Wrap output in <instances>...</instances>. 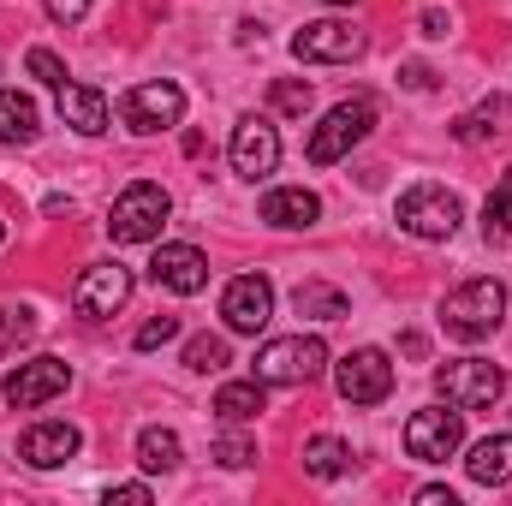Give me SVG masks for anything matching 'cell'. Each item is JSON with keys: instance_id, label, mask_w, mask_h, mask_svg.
Instances as JSON below:
<instances>
[{"instance_id": "obj_26", "label": "cell", "mask_w": 512, "mask_h": 506, "mask_svg": "<svg viewBox=\"0 0 512 506\" xmlns=\"http://www.w3.org/2000/svg\"><path fill=\"white\" fill-rule=\"evenodd\" d=\"M221 364H227V340H221V334H197V340L185 346V370L209 376V370H221Z\"/></svg>"}, {"instance_id": "obj_24", "label": "cell", "mask_w": 512, "mask_h": 506, "mask_svg": "<svg viewBox=\"0 0 512 506\" xmlns=\"http://www.w3.org/2000/svg\"><path fill=\"white\" fill-rule=\"evenodd\" d=\"M179 459H185V447H179L173 429H143V435H137V465H143V471H173Z\"/></svg>"}, {"instance_id": "obj_22", "label": "cell", "mask_w": 512, "mask_h": 506, "mask_svg": "<svg viewBox=\"0 0 512 506\" xmlns=\"http://www.w3.org/2000/svg\"><path fill=\"white\" fill-rule=\"evenodd\" d=\"M256 411H262V381H227L221 393H215V417L221 423H251Z\"/></svg>"}, {"instance_id": "obj_9", "label": "cell", "mask_w": 512, "mask_h": 506, "mask_svg": "<svg viewBox=\"0 0 512 506\" xmlns=\"http://www.w3.org/2000/svg\"><path fill=\"white\" fill-rule=\"evenodd\" d=\"M334 387H340L346 405H382L387 393H393V364H387V352L382 346H358V352H346L340 370H334Z\"/></svg>"}, {"instance_id": "obj_19", "label": "cell", "mask_w": 512, "mask_h": 506, "mask_svg": "<svg viewBox=\"0 0 512 506\" xmlns=\"http://www.w3.org/2000/svg\"><path fill=\"white\" fill-rule=\"evenodd\" d=\"M465 471H471V483H483V489L512 483V435H483V441L471 447Z\"/></svg>"}, {"instance_id": "obj_30", "label": "cell", "mask_w": 512, "mask_h": 506, "mask_svg": "<svg viewBox=\"0 0 512 506\" xmlns=\"http://www.w3.org/2000/svg\"><path fill=\"white\" fill-rule=\"evenodd\" d=\"M24 66H30V78H42V84H54V90L66 84V60H60V54H48V48H30V54H24Z\"/></svg>"}, {"instance_id": "obj_6", "label": "cell", "mask_w": 512, "mask_h": 506, "mask_svg": "<svg viewBox=\"0 0 512 506\" xmlns=\"http://www.w3.org/2000/svg\"><path fill=\"white\" fill-rule=\"evenodd\" d=\"M465 447V411L459 405H429L405 423V453L423 465H447Z\"/></svg>"}, {"instance_id": "obj_8", "label": "cell", "mask_w": 512, "mask_h": 506, "mask_svg": "<svg viewBox=\"0 0 512 506\" xmlns=\"http://www.w3.org/2000/svg\"><path fill=\"white\" fill-rule=\"evenodd\" d=\"M120 120L126 131H167L185 120V90L167 84V78H149V84H131L120 96Z\"/></svg>"}, {"instance_id": "obj_5", "label": "cell", "mask_w": 512, "mask_h": 506, "mask_svg": "<svg viewBox=\"0 0 512 506\" xmlns=\"http://www.w3.org/2000/svg\"><path fill=\"white\" fill-rule=\"evenodd\" d=\"M376 126V102L370 96H352V102H340V108H328V120L310 131V143H304V155L316 161V167H334L352 143H364Z\"/></svg>"}, {"instance_id": "obj_2", "label": "cell", "mask_w": 512, "mask_h": 506, "mask_svg": "<svg viewBox=\"0 0 512 506\" xmlns=\"http://www.w3.org/2000/svg\"><path fill=\"white\" fill-rule=\"evenodd\" d=\"M167 215H173V197L155 179H131L108 209V233H114V245H149V239H161Z\"/></svg>"}, {"instance_id": "obj_7", "label": "cell", "mask_w": 512, "mask_h": 506, "mask_svg": "<svg viewBox=\"0 0 512 506\" xmlns=\"http://www.w3.org/2000/svg\"><path fill=\"white\" fill-rule=\"evenodd\" d=\"M435 387H441V399L459 405V411H489V405L507 393V370L489 364V358H459V364H447V370L435 376Z\"/></svg>"}, {"instance_id": "obj_33", "label": "cell", "mask_w": 512, "mask_h": 506, "mask_svg": "<svg viewBox=\"0 0 512 506\" xmlns=\"http://www.w3.org/2000/svg\"><path fill=\"white\" fill-rule=\"evenodd\" d=\"M108 506H149V489L143 483H120V489H108Z\"/></svg>"}, {"instance_id": "obj_20", "label": "cell", "mask_w": 512, "mask_h": 506, "mask_svg": "<svg viewBox=\"0 0 512 506\" xmlns=\"http://www.w3.org/2000/svg\"><path fill=\"white\" fill-rule=\"evenodd\" d=\"M292 310H298V316H316V322H340L352 304H346V292H340V286L298 280V292H292Z\"/></svg>"}, {"instance_id": "obj_23", "label": "cell", "mask_w": 512, "mask_h": 506, "mask_svg": "<svg viewBox=\"0 0 512 506\" xmlns=\"http://www.w3.org/2000/svg\"><path fill=\"white\" fill-rule=\"evenodd\" d=\"M36 137V102L18 90H0V143H30Z\"/></svg>"}, {"instance_id": "obj_3", "label": "cell", "mask_w": 512, "mask_h": 506, "mask_svg": "<svg viewBox=\"0 0 512 506\" xmlns=\"http://www.w3.org/2000/svg\"><path fill=\"white\" fill-rule=\"evenodd\" d=\"M393 221H399V233H411V239H453L459 233V221H465V209H459V197L447 191V185H435V179H423V185H411V191H399V203H393Z\"/></svg>"}, {"instance_id": "obj_11", "label": "cell", "mask_w": 512, "mask_h": 506, "mask_svg": "<svg viewBox=\"0 0 512 506\" xmlns=\"http://www.w3.org/2000/svg\"><path fill=\"white\" fill-rule=\"evenodd\" d=\"M131 298V268L120 262H90L84 274H78V286H72V304H78V316H114V310H126Z\"/></svg>"}, {"instance_id": "obj_31", "label": "cell", "mask_w": 512, "mask_h": 506, "mask_svg": "<svg viewBox=\"0 0 512 506\" xmlns=\"http://www.w3.org/2000/svg\"><path fill=\"white\" fill-rule=\"evenodd\" d=\"M179 334V316H149L143 328H137V352H155V346H167Z\"/></svg>"}, {"instance_id": "obj_37", "label": "cell", "mask_w": 512, "mask_h": 506, "mask_svg": "<svg viewBox=\"0 0 512 506\" xmlns=\"http://www.w3.org/2000/svg\"><path fill=\"white\" fill-rule=\"evenodd\" d=\"M322 6H352V0H322Z\"/></svg>"}, {"instance_id": "obj_12", "label": "cell", "mask_w": 512, "mask_h": 506, "mask_svg": "<svg viewBox=\"0 0 512 506\" xmlns=\"http://www.w3.org/2000/svg\"><path fill=\"white\" fill-rule=\"evenodd\" d=\"M292 54L310 60V66H340V60L364 54V30H352L346 18H322V24H304L292 36Z\"/></svg>"}, {"instance_id": "obj_13", "label": "cell", "mask_w": 512, "mask_h": 506, "mask_svg": "<svg viewBox=\"0 0 512 506\" xmlns=\"http://www.w3.org/2000/svg\"><path fill=\"white\" fill-rule=\"evenodd\" d=\"M221 316H227L233 334H262L268 316H274V286H268V274H239V280L227 286V298H221Z\"/></svg>"}, {"instance_id": "obj_10", "label": "cell", "mask_w": 512, "mask_h": 506, "mask_svg": "<svg viewBox=\"0 0 512 506\" xmlns=\"http://www.w3.org/2000/svg\"><path fill=\"white\" fill-rule=\"evenodd\" d=\"M66 387H72V364L66 358H30V364H18L12 376L0 381V393H6L12 411H36V405H48Z\"/></svg>"}, {"instance_id": "obj_1", "label": "cell", "mask_w": 512, "mask_h": 506, "mask_svg": "<svg viewBox=\"0 0 512 506\" xmlns=\"http://www.w3.org/2000/svg\"><path fill=\"white\" fill-rule=\"evenodd\" d=\"M501 316H507V286L501 280H465L441 304V328L453 340H489L501 328Z\"/></svg>"}, {"instance_id": "obj_29", "label": "cell", "mask_w": 512, "mask_h": 506, "mask_svg": "<svg viewBox=\"0 0 512 506\" xmlns=\"http://www.w3.org/2000/svg\"><path fill=\"white\" fill-rule=\"evenodd\" d=\"M268 102H274V114H304V108H310V84H298V78H280V84L268 90Z\"/></svg>"}, {"instance_id": "obj_14", "label": "cell", "mask_w": 512, "mask_h": 506, "mask_svg": "<svg viewBox=\"0 0 512 506\" xmlns=\"http://www.w3.org/2000/svg\"><path fill=\"white\" fill-rule=\"evenodd\" d=\"M274 167H280V131L268 126L262 114L239 120V126H233V173H245V179H268Z\"/></svg>"}, {"instance_id": "obj_34", "label": "cell", "mask_w": 512, "mask_h": 506, "mask_svg": "<svg viewBox=\"0 0 512 506\" xmlns=\"http://www.w3.org/2000/svg\"><path fill=\"white\" fill-rule=\"evenodd\" d=\"M453 137H465V143H477V137H489V114H465V120L453 126Z\"/></svg>"}, {"instance_id": "obj_21", "label": "cell", "mask_w": 512, "mask_h": 506, "mask_svg": "<svg viewBox=\"0 0 512 506\" xmlns=\"http://www.w3.org/2000/svg\"><path fill=\"white\" fill-rule=\"evenodd\" d=\"M304 471H310V477H322V483H334V477H346V471H352V447H346V441H334V435H316V441H304Z\"/></svg>"}, {"instance_id": "obj_17", "label": "cell", "mask_w": 512, "mask_h": 506, "mask_svg": "<svg viewBox=\"0 0 512 506\" xmlns=\"http://www.w3.org/2000/svg\"><path fill=\"white\" fill-rule=\"evenodd\" d=\"M60 120L84 137H102L108 131V96L96 84H60Z\"/></svg>"}, {"instance_id": "obj_35", "label": "cell", "mask_w": 512, "mask_h": 506, "mask_svg": "<svg viewBox=\"0 0 512 506\" xmlns=\"http://www.w3.org/2000/svg\"><path fill=\"white\" fill-rule=\"evenodd\" d=\"M417 506H459L453 489H417Z\"/></svg>"}, {"instance_id": "obj_28", "label": "cell", "mask_w": 512, "mask_h": 506, "mask_svg": "<svg viewBox=\"0 0 512 506\" xmlns=\"http://www.w3.org/2000/svg\"><path fill=\"white\" fill-rule=\"evenodd\" d=\"M215 459H221L227 471H245V465H256V441L251 435H221V441H215Z\"/></svg>"}, {"instance_id": "obj_36", "label": "cell", "mask_w": 512, "mask_h": 506, "mask_svg": "<svg viewBox=\"0 0 512 506\" xmlns=\"http://www.w3.org/2000/svg\"><path fill=\"white\" fill-rule=\"evenodd\" d=\"M399 78H405V84H411V90H429V84H435V78H429V66H405V72H399Z\"/></svg>"}, {"instance_id": "obj_27", "label": "cell", "mask_w": 512, "mask_h": 506, "mask_svg": "<svg viewBox=\"0 0 512 506\" xmlns=\"http://www.w3.org/2000/svg\"><path fill=\"white\" fill-rule=\"evenodd\" d=\"M30 334H36V316H30L24 304H18V310L6 304V310H0V352H12V346H24Z\"/></svg>"}, {"instance_id": "obj_18", "label": "cell", "mask_w": 512, "mask_h": 506, "mask_svg": "<svg viewBox=\"0 0 512 506\" xmlns=\"http://www.w3.org/2000/svg\"><path fill=\"white\" fill-rule=\"evenodd\" d=\"M262 221H268V227H316V221H322V203H316V191H304V185H280V191L262 197Z\"/></svg>"}, {"instance_id": "obj_38", "label": "cell", "mask_w": 512, "mask_h": 506, "mask_svg": "<svg viewBox=\"0 0 512 506\" xmlns=\"http://www.w3.org/2000/svg\"><path fill=\"white\" fill-rule=\"evenodd\" d=\"M0 239H6V221H0Z\"/></svg>"}, {"instance_id": "obj_16", "label": "cell", "mask_w": 512, "mask_h": 506, "mask_svg": "<svg viewBox=\"0 0 512 506\" xmlns=\"http://www.w3.org/2000/svg\"><path fill=\"white\" fill-rule=\"evenodd\" d=\"M78 447H84L78 423H36V429H24V441H18V459L36 465V471H54V465H66V459H78Z\"/></svg>"}, {"instance_id": "obj_32", "label": "cell", "mask_w": 512, "mask_h": 506, "mask_svg": "<svg viewBox=\"0 0 512 506\" xmlns=\"http://www.w3.org/2000/svg\"><path fill=\"white\" fill-rule=\"evenodd\" d=\"M42 6H48V18H54V24H78V18L90 12V0H42Z\"/></svg>"}, {"instance_id": "obj_15", "label": "cell", "mask_w": 512, "mask_h": 506, "mask_svg": "<svg viewBox=\"0 0 512 506\" xmlns=\"http://www.w3.org/2000/svg\"><path fill=\"white\" fill-rule=\"evenodd\" d=\"M149 280L167 286V292H179V298H191V292L209 286V256L197 251V245H161L155 262H149Z\"/></svg>"}, {"instance_id": "obj_4", "label": "cell", "mask_w": 512, "mask_h": 506, "mask_svg": "<svg viewBox=\"0 0 512 506\" xmlns=\"http://www.w3.org/2000/svg\"><path fill=\"white\" fill-rule=\"evenodd\" d=\"M328 370V346L316 334H286L256 352V381L262 387H304Z\"/></svg>"}, {"instance_id": "obj_25", "label": "cell", "mask_w": 512, "mask_h": 506, "mask_svg": "<svg viewBox=\"0 0 512 506\" xmlns=\"http://www.w3.org/2000/svg\"><path fill=\"white\" fill-rule=\"evenodd\" d=\"M483 239H489V245H507L512 239V167L501 173V185H495V197H489V209H483Z\"/></svg>"}]
</instances>
